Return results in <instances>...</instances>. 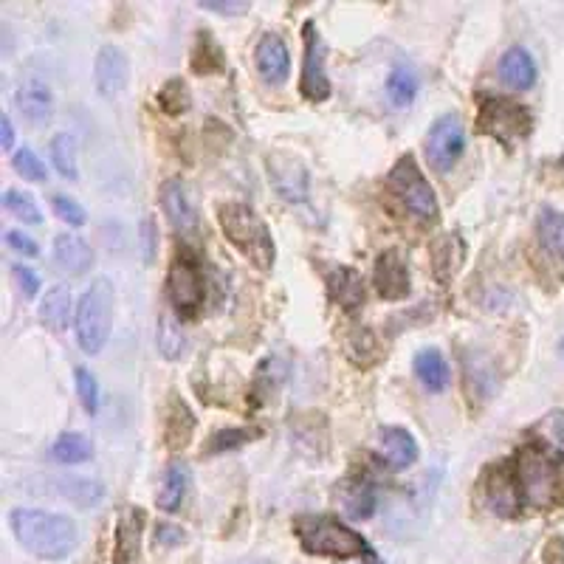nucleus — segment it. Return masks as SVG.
Segmentation results:
<instances>
[{
  "label": "nucleus",
  "mask_w": 564,
  "mask_h": 564,
  "mask_svg": "<svg viewBox=\"0 0 564 564\" xmlns=\"http://www.w3.org/2000/svg\"><path fill=\"white\" fill-rule=\"evenodd\" d=\"M12 533L20 548L43 562H60L68 559L79 542V531L74 519L65 514H51L40 508H15L9 514Z\"/></svg>",
  "instance_id": "f257e3e1"
},
{
  "label": "nucleus",
  "mask_w": 564,
  "mask_h": 564,
  "mask_svg": "<svg viewBox=\"0 0 564 564\" xmlns=\"http://www.w3.org/2000/svg\"><path fill=\"white\" fill-rule=\"evenodd\" d=\"M218 220L226 240L249 260L251 266L263 268V271L274 266L277 249H274L271 232H268L266 220L260 218L251 206L240 204V201L220 204Z\"/></svg>",
  "instance_id": "f03ea898"
},
{
  "label": "nucleus",
  "mask_w": 564,
  "mask_h": 564,
  "mask_svg": "<svg viewBox=\"0 0 564 564\" xmlns=\"http://www.w3.org/2000/svg\"><path fill=\"white\" fill-rule=\"evenodd\" d=\"M299 545L311 556H333V559H376V550L359 531H350L345 522L333 517L297 519Z\"/></svg>",
  "instance_id": "7ed1b4c3"
},
{
  "label": "nucleus",
  "mask_w": 564,
  "mask_h": 564,
  "mask_svg": "<svg viewBox=\"0 0 564 564\" xmlns=\"http://www.w3.org/2000/svg\"><path fill=\"white\" fill-rule=\"evenodd\" d=\"M517 486L522 502L531 508H550L564 494V460L539 446H525L517 460Z\"/></svg>",
  "instance_id": "20e7f679"
},
{
  "label": "nucleus",
  "mask_w": 564,
  "mask_h": 564,
  "mask_svg": "<svg viewBox=\"0 0 564 564\" xmlns=\"http://www.w3.org/2000/svg\"><path fill=\"white\" fill-rule=\"evenodd\" d=\"M113 302H116V294H113V282L108 277L91 282L85 288V294L79 297L74 330H77V345L88 356H96L108 345L110 328H113Z\"/></svg>",
  "instance_id": "39448f33"
},
{
  "label": "nucleus",
  "mask_w": 564,
  "mask_h": 564,
  "mask_svg": "<svg viewBox=\"0 0 564 564\" xmlns=\"http://www.w3.org/2000/svg\"><path fill=\"white\" fill-rule=\"evenodd\" d=\"M387 187L395 195V201L407 209L409 218H415L423 226L435 223L440 218V204L435 198V189L421 173L415 156H401L387 175Z\"/></svg>",
  "instance_id": "423d86ee"
},
{
  "label": "nucleus",
  "mask_w": 564,
  "mask_h": 564,
  "mask_svg": "<svg viewBox=\"0 0 564 564\" xmlns=\"http://www.w3.org/2000/svg\"><path fill=\"white\" fill-rule=\"evenodd\" d=\"M533 127L531 110L522 102L505 99V96H486L477 110V130L497 139L505 147H514L522 141Z\"/></svg>",
  "instance_id": "0eeeda50"
},
{
  "label": "nucleus",
  "mask_w": 564,
  "mask_h": 564,
  "mask_svg": "<svg viewBox=\"0 0 564 564\" xmlns=\"http://www.w3.org/2000/svg\"><path fill=\"white\" fill-rule=\"evenodd\" d=\"M423 153H426V161L435 173H449L466 153V130H463L460 116H455V113L440 116L426 133Z\"/></svg>",
  "instance_id": "6e6552de"
},
{
  "label": "nucleus",
  "mask_w": 564,
  "mask_h": 564,
  "mask_svg": "<svg viewBox=\"0 0 564 564\" xmlns=\"http://www.w3.org/2000/svg\"><path fill=\"white\" fill-rule=\"evenodd\" d=\"M268 181L274 192L288 204H302L308 201V187H311V170L308 164L288 150H271L266 158Z\"/></svg>",
  "instance_id": "1a4fd4ad"
},
{
  "label": "nucleus",
  "mask_w": 564,
  "mask_h": 564,
  "mask_svg": "<svg viewBox=\"0 0 564 564\" xmlns=\"http://www.w3.org/2000/svg\"><path fill=\"white\" fill-rule=\"evenodd\" d=\"M302 43H305V54H302L299 94L308 102H325L330 96V79L325 71V43H322V34L316 29L314 20H308L302 26Z\"/></svg>",
  "instance_id": "9d476101"
},
{
  "label": "nucleus",
  "mask_w": 564,
  "mask_h": 564,
  "mask_svg": "<svg viewBox=\"0 0 564 564\" xmlns=\"http://www.w3.org/2000/svg\"><path fill=\"white\" fill-rule=\"evenodd\" d=\"M167 294L178 314H195L206 297V282L201 268L192 263V257L178 254L167 271Z\"/></svg>",
  "instance_id": "9b49d317"
},
{
  "label": "nucleus",
  "mask_w": 564,
  "mask_h": 564,
  "mask_svg": "<svg viewBox=\"0 0 564 564\" xmlns=\"http://www.w3.org/2000/svg\"><path fill=\"white\" fill-rule=\"evenodd\" d=\"M480 488H483V500L497 517H517V511L522 508L517 471L505 469V466H491L483 474Z\"/></svg>",
  "instance_id": "f8f14e48"
},
{
  "label": "nucleus",
  "mask_w": 564,
  "mask_h": 564,
  "mask_svg": "<svg viewBox=\"0 0 564 564\" xmlns=\"http://www.w3.org/2000/svg\"><path fill=\"white\" fill-rule=\"evenodd\" d=\"M373 285H376L378 297L387 299V302L407 299L409 291H412L407 257L398 249L381 251L376 260V268H373Z\"/></svg>",
  "instance_id": "ddd939ff"
},
{
  "label": "nucleus",
  "mask_w": 564,
  "mask_h": 564,
  "mask_svg": "<svg viewBox=\"0 0 564 564\" xmlns=\"http://www.w3.org/2000/svg\"><path fill=\"white\" fill-rule=\"evenodd\" d=\"M127 79H130V60L119 46H102L96 54L94 63V82L96 91L113 99L127 88Z\"/></svg>",
  "instance_id": "4468645a"
},
{
  "label": "nucleus",
  "mask_w": 564,
  "mask_h": 564,
  "mask_svg": "<svg viewBox=\"0 0 564 564\" xmlns=\"http://www.w3.org/2000/svg\"><path fill=\"white\" fill-rule=\"evenodd\" d=\"M158 204L164 209V215L170 218L178 232H195L198 226V209L192 204L187 184L181 178H167L161 189H158Z\"/></svg>",
  "instance_id": "2eb2a0df"
},
{
  "label": "nucleus",
  "mask_w": 564,
  "mask_h": 564,
  "mask_svg": "<svg viewBox=\"0 0 564 564\" xmlns=\"http://www.w3.org/2000/svg\"><path fill=\"white\" fill-rule=\"evenodd\" d=\"M336 502L342 508V514L350 517L353 522H364L376 514V486L370 477L364 474H353L339 483L336 488Z\"/></svg>",
  "instance_id": "dca6fc26"
},
{
  "label": "nucleus",
  "mask_w": 564,
  "mask_h": 564,
  "mask_svg": "<svg viewBox=\"0 0 564 564\" xmlns=\"http://www.w3.org/2000/svg\"><path fill=\"white\" fill-rule=\"evenodd\" d=\"M254 65L266 85H282L291 74V54L288 43L280 34H266L254 48Z\"/></svg>",
  "instance_id": "f3484780"
},
{
  "label": "nucleus",
  "mask_w": 564,
  "mask_h": 564,
  "mask_svg": "<svg viewBox=\"0 0 564 564\" xmlns=\"http://www.w3.org/2000/svg\"><path fill=\"white\" fill-rule=\"evenodd\" d=\"M15 105L20 110V116L26 122H32L37 127H46L54 116V96L43 79H26L15 94Z\"/></svg>",
  "instance_id": "a211bd4d"
},
{
  "label": "nucleus",
  "mask_w": 564,
  "mask_h": 564,
  "mask_svg": "<svg viewBox=\"0 0 564 564\" xmlns=\"http://www.w3.org/2000/svg\"><path fill=\"white\" fill-rule=\"evenodd\" d=\"M378 455L395 471L409 469L418 460V443L401 426H381L378 432Z\"/></svg>",
  "instance_id": "6ab92c4d"
},
{
  "label": "nucleus",
  "mask_w": 564,
  "mask_h": 564,
  "mask_svg": "<svg viewBox=\"0 0 564 564\" xmlns=\"http://www.w3.org/2000/svg\"><path fill=\"white\" fill-rule=\"evenodd\" d=\"M497 77L511 91H531L533 82H536V63H533L531 51L522 46L502 51L500 63H497Z\"/></svg>",
  "instance_id": "aec40b11"
},
{
  "label": "nucleus",
  "mask_w": 564,
  "mask_h": 564,
  "mask_svg": "<svg viewBox=\"0 0 564 564\" xmlns=\"http://www.w3.org/2000/svg\"><path fill=\"white\" fill-rule=\"evenodd\" d=\"M429 257H432V271L440 282H449L455 277L463 260H466V243L457 232H443L429 243Z\"/></svg>",
  "instance_id": "412c9836"
},
{
  "label": "nucleus",
  "mask_w": 564,
  "mask_h": 564,
  "mask_svg": "<svg viewBox=\"0 0 564 564\" xmlns=\"http://www.w3.org/2000/svg\"><path fill=\"white\" fill-rule=\"evenodd\" d=\"M54 263L68 277H79L94 266V249L79 235L63 232L54 237Z\"/></svg>",
  "instance_id": "4be33fe9"
},
{
  "label": "nucleus",
  "mask_w": 564,
  "mask_h": 564,
  "mask_svg": "<svg viewBox=\"0 0 564 564\" xmlns=\"http://www.w3.org/2000/svg\"><path fill=\"white\" fill-rule=\"evenodd\" d=\"M189 486H192V469L181 460H173L161 480H158V491H156V508L158 511H167V514H175L181 508V502L187 497Z\"/></svg>",
  "instance_id": "5701e85b"
},
{
  "label": "nucleus",
  "mask_w": 564,
  "mask_h": 564,
  "mask_svg": "<svg viewBox=\"0 0 564 564\" xmlns=\"http://www.w3.org/2000/svg\"><path fill=\"white\" fill-rule=\"evenodd\" d=\"M328 294L339 308H345L350 314H356L361 305H364V299H367L361 274L356 268H347V266H339L330 271Z\"/></svg>",
  "instance_id": "b1692460"
},
{
  "label": "nucleus",
  "mask_w": 564,
  "mask_h": 564,
  "mask_svg": "<svg viewBox=\"0 0 564 564\" xmlns=\"http://www.w3.org/2000/svg\"><path fill=\"white\" fill-rule=\"evenodd\" d=\"M71 311H74V299H71L68 285H54L40 302V322L51 333H63L71 322Z\"/></svg>",
  "instance_id": "393cba45"
},
{
  "label": "nucleus",
  "mask_w": 564,
  "mask_h": 564,
  "mask_svg": "<svg viewBox=\"0 0 564 564\" xmlns=\"http://www.w3.org/2000/svg\"><path fill=\"white\" fill-rule=\"evenodd\" d=\"M415 373H418V381L429 392H443L452 381L449 364L443 359V353L435 350V347H423L421 353L415 356Z\"/></svg>",
  "instance_id": "a878e982"
},
{
  "label": "nucleus",
  "mask_w": 564,
  "mask_h": 564,
  "mask_svg": "<svg viewBox=\"0 0 564 564\" xmlns=\"http://www.w3.org/2000/svg\"><path fill=\"white\" fill-rule=\"evenodd\" d=\"M192 71L198 77H206V74H220L223 65H226V57H223V48L220 43L212 37L209 32H198L195 37V46H192Z\"/></svg>",
  "instance_id": "bb28decb"
},
{
  "label": "nucleus",
  "mask_w": 564,
  "mask_h": 564,
  "mask_svg": "<svg viewBox=\"0 0 564 564\" xmlns=\"http://www.w3.org/2000/svg\"><path fill=\"white\" fill-rule=\"evenodd\" d=\"M141 528H144V517L139 508H127L119 517V528H116V556L119 562H130L141 545Z\"/></svg>",
  "instance_id": "cd10ccee"
},
{
  "label": "nucleus",
  "mask_w": 564,
  "mask_h": 564,
  "mask_svg": "<svg viewBox=\"0 0 564 564\" xmlns=\"http://www.w3.org/2000/svg\"><path fill=\"white\" fill-rule=\"evenodd\" d=\"M156 345L158 353L167 361H178L184 353H187V333L178 325V319L170 314L158 316V328H156Z\"/></svg>",
  "instance_id": "c85d7f7f"
},
{
  "label": "nucleus",
  "mask_w": 564,
  "mask_h": 564,
  "mask_svg": "<svg viewBox=\"0 0 564 564\" xmlns=\"http://www.w3.org/2000/svg\"><path fill=\"white\" fill-rule=\"evenodd\" d=\"M345 353L347 359L353 361V364H359V367L376 364L381 359V345H378L376 333L370 328H364V325H356V328L350 330V336H347Z\"/></svg>",
  "instance_id": "c756f323"
},
{
  "label": "nucleus",
  "mask_w": 564,
  "mask_h": 564,
  "mask_svg": "<svg viewBox=\"0 0 564 564\" xmlns=\"http://www.w3.org/2000/svg\"><path fill=\"white\" fill-rule=\"evenodd\" d=\"M192 432H195V415L189 412L187 404L173 392V409L167 415V435H164L167 446L170 449H184L187 440L192 438Z\"/></svg>",
  "instance_id": "7c9ffc66"
},
{
  "label": "nucleus",
  "mask_w": 564,
  "mask_h": 564,
  "mask_svg": "<svg viewBox=\"0 0 564 564\" xmlns=\"http://www.w3.org/2000/svg\"><path fill=\"white\" fill-rule=\"evenodd\" d=\"M51 457L57 463H65V466H74V463H85L94 457V443L79 435V432H63L60 438L54 440L51 446Z\"/></svg>",
  "instance_id": "2f4dec72"
},
{
  "label": "nucleus",
  "mask_w": 564,
  "mask_h": 564,
  "mask_svg": "<svg viewBox=\"0 0 564 564\" xmlns=\"http://www.w3.org/2000/svg\"><path fill=\"white\" fill-rule=\"evenodd\" d=\"M418 94V74L409 65H395L387 77V99L392 108H407Z\"/></svg>",
  "instance_id": "473e14b6"
},
{
  "label": "nucleus",
  "mask_w": 564,
  "mask_h": 564,
  "mask_svg": "<svg viewBox=\"0 0 564 564\" xmlns=\"http://www.w3.org/2000/svg\"><path fill=\"white\" fill-rule=\"evenodd\" d=\"M57 491L63 494L65 500L82 505V508H94L96 502L105 497V488L99 486L96 480H85V477H60Z\"/></svg>",
  "instance_id": "72a5a7b5"
},
{
  "label": "nucleus",
  "mask_w": 564,
  "mask_h": 564,
  "mask_svg": "<svg viewBox=\"0 0 564 564\" xmlns=\"http://www.w3.org/2000/svg\"><path fill=\"white\" fill-rule=\"evenodd\" d=\"M156 102L158 108L164 110L167 116H181V113H187V110L192 108V94H189L187 79L181 77L167 79V82L158 88Z\"/></svg>",
  "instance_id": "f704fd0d"
},
{
  "label": "nucleus",
  "mask_w": 564,
  "mask_h": 564,
  "mask_svg": "<svg viewBox=\"0 0 564 564\" xmlns=\"http://www.w3.org/2000/svg\"><path fill=\"white\" fill-rule=\"evenodd\" d=\"M51 161L57 167V173L68 178V181H77V139L71 133H57L51 139Z\"/></svg>",
  "instance_id": "c9c22d12"
},
{
  "label": "nucleus",
  "mask_w": 564,
  "mask_h": 564,
  "mask_svg": "<svg viewBox=\"0 0 564 564\" xmlns=\"http://www.w3.org/2000/svg\"><path fill=\"white\" fill-rule=\"evenodd\" d=\"M263 432L257 426H240V429H220L215 432L209 443L204 446V455H220V452H229L237 446H246L254 438H260Z\"/></svg>",
  "instance_id": "e433bc0d"
},
{
  "label": "nucleus",
  "mask_w": 564,
  "mask_h": 564,
  "mask_svg": "<svg viewBox=\"0 0 564 564\" xmlns=\"http://www.w3.org/2000/svg\"><path fill=\"white\" fill-rule=\"evenodd\" d=\"M536 229H539V240H542V246L553 254H559L564 260V215L562 212H553V209H545L542 215H539V223H536Z\"/></svg>",
  "instance_id": "4c0bfd02"
},
{
  "label": "nucleus",
  "mask_w": 564,
  "mask_h": 564,
  "mask_svg": "<svg viewBox=\"0 0 564 564\" xmlns=\"http://www.w3.org/2000/svg\"><path fill=\"white\" fill-rule=\"evenodd\" d=\"M3 206L15 215V218H20L23 223H32V226H37V223H43V212H40V206L34 204L32 195H26L23 189H6L3 192Z\"/></svg>",
  "instance_id": "58836bf2"
},
{
  "label": "nucleus",
  "mask_w": 564,
  "mask_h": 564,
  "mask_svg": "<svg viewBox=\"0 0 564 564\" xmlns=\"http://www.w3.org/2000/svg\"><path fill=\"white\" fill-rule=\"evenodd\" d=\"M74 384H77L79 404L85 407L88 415H96V409H99V384H96L94 373L88 367H77L74 370Z\"/></svg>",
  "instance_id": "ea45409f"
},
{
  "label": "nucleus",
  "mask_w": 564,
  "mask_h": 564,
  "mask_svg": "<svg viewBox=\"0 0 564 564\" xmlns=\"http://www.w3.org/2000/svg\"><path fill=\"white\" fill-rule=\"evenodd\" d=\"M12 164H15L20 178H26V181H32V184H43V181H46V164L40 161V156H37L34 150H17Z\"/></svg>",
  "instance_id": "a19ab883"
},
{
  "label": "nucleus",
  "mask_w": 564,
  "mask_h": 564,
  "mask_svg": "<svg viewBox=\"0 0 564 564\" xmlns=\"http://www.w3.org/2000/svg\"><path fill=\"white\" fill-rule=\"evenodd\" d=\"M51 206H54V212H57L68 226H85V220H88L85 209H82L74 198H68V195H51Z\"/></svg>",
  "instance_id": "79ce46f5"
},
{
  "label": "nucleus",
  "mask_w": 564,
  "mask_h": 564,
  "mask_svg": "<svg viewBox=\"0 0 564 564\" xmlns=\"http://www.w3.org/2000/svg\"><path fill=\"white\" fill-rule=\"evenodd\" d=\"M156 254H158L156 220L144 218L141 220V260H144V263H156Z\"/></svg>",
  "instance_id": "37998d69"
},
{
  "label": "nucleus",
  "mask_w": 564,
  "mask_h": 564,
  "mask_svg": "<svg viewBox=\"0 0 564 564\" xmlns=\"http://www.w3.org/2000/svg\"><path fill=\"white\" fill-rule=\"evenodd\" d=\"M187 542V533L181 525L175 522H158L156 525V545L161 548H175V545H184Z\"/></svg>",
  "instance_id": "c03bdc74"
},
{
  "label": "nucleus",
  "mask_w": 564,
  "mask_h": 564,
  "mask_svg": "<svg viewBox=\"0 0 564 564\" xmlns=\"http://www.w3.org/2000/svg\"><path fill=\"white\" fill-rule=\"evenodd\" d=\"M201 9H209V12H218V15L235 17V15H246L251 9L249 0H201Z\"/></svg>",
  "instance_id": "a18cd8bd"
},
{
  "label": "nucleus",
  "mask_w": 564,
  "mask_h": 564,
  "mask_svg": "<svg viewBox=\"0 0 564 564\" xmlns=\"http://www.w3.org/2000/svg\"><path fill=\"white\" fill-rule=\"evenodd\" d=\"M12 277H15L17 288L23 291V297H34V294L40 291V277H37L34 268L15 263V266H12Z\"/></svg>",
  "instance_id": "49530a36"
},
{
  "label": "nucleus",
  "mask_w": 564,
  "mask_h": 564,
  "mask_svg": "<svg viewBox=\"0 0 564 564\" xmlns=\"http://www.w3.org/2000/svg\"><path fill=\"white\" fill-rule=\"evenodd\" d=\"M3 237H6V243H9L12 249L20 251V254H26V257H37V254H40V246H37L29 235H23V232L9 229Z\"/></svg>",
  "instance_id": "de8ad7c7"
},
{
  "label": "nucleus",
  "mask_w": 564,
  "mask_h": 564,
  "mask_svg": "<svg viewBox=\"0 0 564 564\" xmlns=\"http://www.w3.org/2000/svg\"><path fill=\"white\" fill-rule=\"evenodd\" d=\"M542 559H545V564H564V539H562V536H553V539H548V545H545V553H542Z\"/></svg>",
  "instance_id": "09e8293b"
},
{
  "label": "nucleus",
  "mask_w": 564,
  "mask_h": 564,
  "mask_svg": "<svg viewBox=\"0 0 564 564\" xmlns=\"http://www.w3.org/2000/svg\"><path fill=\"white\" fill-rule=\"evenodd\" d=\"M0 147H3V153H12V147H15V127L6 113L0 116Z\"/></svg>",
  "instance_id": "8fccbe9b"
},
{
  "label": "nucleus",
  "mask_w": 564,
  "mask_h": 564,
  "mask_svg": "<svg viewBox=\"0 0 564 564\" xmlns=\"http://www.w3.org/2000/svg\"><path fill=\"white\" fill-rule=\"evenodd\" d=\"M559 356H562V361H564V339H562V345H559Z\"/></svg>",
  "instance_id": "3c124183"
}]
</instances>
